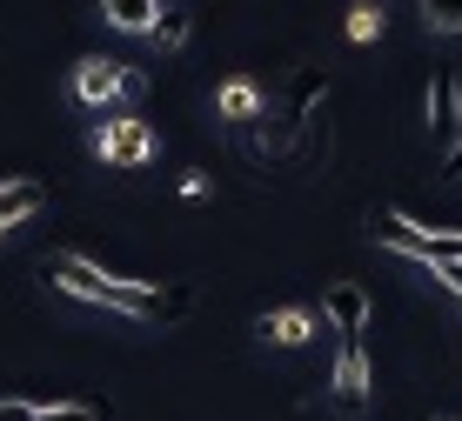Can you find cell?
<instances>
[{
	"label": "cell",
	"instance_id": "obj_1",
	"mask_svg": "<svg viewBox=\"0 0 462 421\" xmlns=\"http://www.w3.org/2000/svg\"><path fill=\"white\" fill-rule=\"evenodd\" d=\"M41 274H47V281H60L68 295H81L94 307H121V315H134V321H141V307H148V281H115V274L94 268L88 254H54Z\"/></svg>",
	"mask_w": 462,
	"mask_h": 421
},
{
	"label": "cell",
	"instance_id": "obj_2",
	"mask_svg": "<svg viewBox=\"0 0 462 421\" xmlns=\"http://www.w3.org/2000/svg\"><path fill=\"white\" fill-rule=\"evenodd\" d=\"M134 87H141V80L127 74V60H101V54H88L81 68H74V94H81V107H94V114L121 107Z\"/></svg>",
	"mask_w": 462,
	"mask_h": 421
},
{
	"label": "cell",
	"instance_id": "obj_3",
	"mask_svg": "<svg viewBox=\"0 0 462 421\" xmlns=\"http://www.w3.org/2000/svg\"><path fill=\"white\" fill-rule=\"evenodd\" d=\"M369 388H375L369 348H362V334H342V354H336V381H328V401H336L342 415H362V408H369Z\"/></svg>",
	"mask_w": 462,
	"mask_h": 421
},
{
	"label": "cell",
	"instance_id": "obj_4",
	"mask_svg": "<svg viewBox=\"0 0 462 421\" xmlns=\"http://www.w3.org/2000/svg\"><path fill=\"white\" fill-rule=\"evenodd\" d=\"M94 154H101L107 168H141V160L154 154V127L141 114H107V127L94 134Z\"/></svg>",
	"mask_w": 462,
	"mask_h": 421
},
{
	"label": "cell",
	"instance_id": "obj_5",
	"mask_svg": "<svg viewBox=\"0 0 462 421\" xmlns=\"http://www.w3.org/2000/svg\"><path fill=\"white\" fill-rule=\"evenodd\" d=\"M429 141H436V148H456L462 141V80L449 68L429 80Z\"/></svg>",
	"mask_w": 462,
	"mask_h": 421
},
{
	"label": "cell",
	"instance_id": "obj_6",
	"mask_svg": "<svg viewBox=\"0 0 462 421\" xmlns=\"http://www.w3.org/2000/svg\"><path fill=\"white\" fill-rule=\"evenodd\" d=\"M322 315H328V328L336 334H369V295H362L356 281H336L322 295Z\"/></svg>",
	"mask_w": 462,
	"mask_h": 421
},
{
	"label": "cell",
	"instance_id": "obj_7",
	"mask_svg": "<svg viewBox=\"0 0 462 421\" xmlns=\"http://www.w3.org/2000/svg\"><path fill=\"white\" fill-rule=\"evenodd\" d=\"M215 114L228 121V127H248V121H262V114H268V101H262V87H254L248 74H235V80H221Z\"/></svg>",
	"mask_w": 462,
	"mask_h": 421
},
{
	"label": "cell",
	"instance_id": "obj_8",
	"mask_svg": "<svg viewBox=\"0 0 462 421\" xmlns=\"http://www.w3.org/2000/svg\"><path fill=\"white\" fill-rule=\"evenodd\" d=\"M41 207H47V188H41V181H21V174H14V181H0V234L21 228V221H34Z\"/></svg>",
	"mask_w": 462,
	"mask_h": 421
},
{
	"label": "cell",
	"instance_id": "obj_9",
	"mask_svg": "<svg viewBox=\"0 0 462 421\" xmlns=\"http://www.w3.org/2000/svg\"><path fill=\"white\" fill-rule=\"evenodd\" d=\"M188 315H195V288H188V281H168V288L148 281V307H141V321L174 328V321H188Z\"/></svg>",
	"mask_w": 462,
	"mask_h": 421
},
{
	"label": "cell",
	"instance_id": "obj_10",
	"mask_svg": "<svg viewBox=\"0 0 462 421\" xmlns=\"http://www.w3.org/2000/svg\"><path fill=\"white\" fill-rule=\"evenodd\" d=\"M148 41H154V54H181V47L195 41V14L188 7H162L154 27H148Z\"/></svg>",
	"mask_w": 462,
	"mask_h": 421
},
{
	"label": "cell",
	"instance_id": "obj_11",
	"mask_svg": "<svg viewBox=\"0 0 462 421\" xmlns=\"http://www.w3.org/2000/svg\"><path fill=\"white\" fill-rule=\"evenodd\" d=\"M262 334L275 348H301L315 334V315H309V307H275V315H262Z\"/></svg>",
	"mask_w": 462,
	"mask_h": 421
},
{
	"label": "cell",
	"instance_id": "obj_12",
	"mask_svg": "<svg viewBox=\"0 0 462 421\" xmlns=\"http://www.w3.org/2000/svg\"><path fill=\"white\" fill-rule=\"evenodd\" d=\"M107 27H121V34H148L154 14H162V0H101Z\"/></svg>",
	"mask_w": 462,
	"mask_h": 421
},
{
	"label": "cell",
	"instance_id": "obj_13",
	"mask_svg": "<svg viewBox=\"0 0 462 421\" xmlns=\"http://www.w3.org/2000/svg\"><path fill=\"white\" fill-rule=\"evenodd\" d=\"M422 27L429 34H462V0H422Z\"/></svg>",
	"mask_w": 462,
	"mask_h": 421
},
{
	"label": "cell",
	"instance_id": "obj_14",
	"mask_svg": "<svg viewBox=\"0 0 462 421\" xmlns=\"http://www.w3.org/2000/svg\"><path fill=\"white\" fill-rule=\"evenodd\" d=\"M348 41H382V7L356 0V7H348Z\"/></svg>",
	"mask_w": 462,
	"mask_h": 421
},
{
	"label": "cell",
	"instance_id": "obj_15",
	"mask_svg": "<svg viewBox=\"0 0 462 421\" xmlns=\"http://www.w3.org/2000/svg\"><path fill=\"white\" fill-rule=\"evenodd\" d=\"M34 421H101V415L81 408V401H54V408H34Z\"/></svg>",
	"mask_w": 462,
	"mask_h": 421
},
{
	"label": "cell",
	"instance_id": "obj_16",
	"mask_svg": "<svg viewBox=\"0 0 462 421\" xmlns=\"http://www.w3.org/2000/svg\"><path fill=\"white\" fill-rule=\"evenodd\" d=\"M34 408H41V401H27V395H7V401H0V421H34Z\"/></svg>",
	"mask_w": 462,
	"mask_h": 421
},
{
	"label": "cell",
	"instance_id": "obj_17",
	"mask_svg": "<svg viewBox=\"0 0 462 421\" xmlns=\"http://www.w3.org/2000/svg\"><path fill=\"white\" fill-rule=\"evenodd\" d=\"M442 174H449V181H462V141L449 148V160H442Z\"/></svg>",
	"mask_w": 462,
	"mask_h": 421
}]
</instances>
